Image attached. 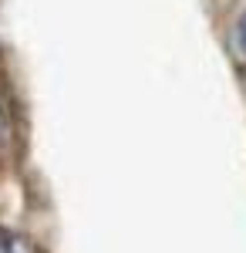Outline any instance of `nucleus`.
Segmentation results:
<instances>
[{"label":"nucleus","instance_id":"nucleus-1","mask_svg":"<svg viewBox=\"0 0 246 253\" xmlns=\"http://www.w3.org/2000/svg\"><path fill=\"white\" fill-rule=\"evenodd\" d=\"M0 253H38L34 240L14 230H0Z\"/></svg>","mask_w":246,"mask_h":253},{"label":"nucleus","instance_id":"nucleus-2","mask_svg":"<svg viewBox=\"0 0 246 253\" xmlns=\"http://www.w3.org/2000/svg\"><path fill=\"white\" fill-rule=\"evenodd\" d=\"M7 142H10V122H7L3 108H0V152L7 149Z\"/></svg>","mask_w":246,"mask_h":253},{"label":"nucleus","instance_id":"nucleus-3","mask_svg":"<svg viewBox=\"0 0 246 253\" xmlns=\"http://www.w3.org/2000/svg\"><path fill=\"white\" fill-rule=\"evenodd\" d=\"M236 41H240V51L246 54V14L240 17V27H236Z\"/></svg>","mask_w":246,"mask_h":253}]
</instances>
